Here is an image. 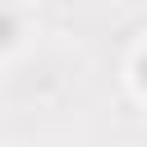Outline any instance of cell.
<instances>
[{
  "label": "cell",
  "instance_id": "cell-1",
  "mask_svg": "<svg viewBox=\"0 0 147 147\" xmlns=\"http://www.w3.org/2000/svg\"><path fill=\"white\" fill-rule=\"evenodd\" d=\"M14 37H18V23L9 14H0V46H14Z\"/></svg>",
  "mask_w": 147,
  "mask_h": 147
},
{
  "label": "cell",
  "instance_id": "cell-2",
  "mask_svg": "<svg viewBox=\"0 0 147 147\" xmlns=\"http://www.w3.org/2000/svg\"><path fill=\"white\" fill-rule=\"evenodd\" d=\"M138 83H142V92H147V55L138 60Z\"/></svg>",
  "mask_w": 147,
  "mask_h": 147
}]
</instances>
